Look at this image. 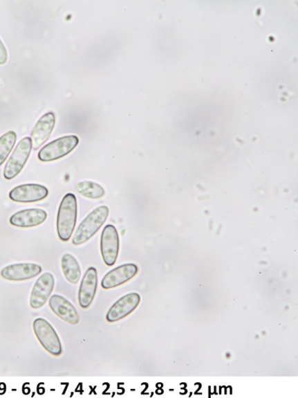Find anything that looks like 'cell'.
I'll return each instance as SVG.
<instances>
[{"label":"cell","instance_id":"obj_6","mask_svg":"<svg viewBox=\"0 0 298 398\" xmlns=\"http://www.w3.org/2000/svg\"><path fill=\"white\" fill-rule=\"evenodd\" d=\"M101 253L104 262L108 266H113L116 263L119 251V234L113 225L104 227L101 236Z\"/></svg>","mask_w":298,"mask_h":398},{"label":"cell","instance_id":"obj_13","mask_svg":"<svg viewBox=\"0 0 298 398\" xmlns=\"http://www.w3.org/2000/svg\"><path fill=\"white\" fill-rule=\"evenodd\" d=\"M55 125V116L52 111L45 114L35 125L32 132V148L37 150L50 138Z\"/></svg>","mask_w":298,"mask_h":398},{"label":"cell","instance_id":"obj_4","mask_svg":"<svg viewBox=\"0 0 298 398\" xmlns=\"http://www.w3.org/2000/svg\"><path fill=\"white\" fill-rule=\"evenodd\" d=\"M79 138L75 136L57 138L44 146L38 154L42 162H52L68 155L79 145Z\"/></svg>","mask_w":298,"mask_h":398},{"label":"cell","instance_id":"obj_9","mask_svg":"<svg viewBox=\"0 0 298 398\" xmlns=\"http://www.w3.org/2000/svg\"><path fill=\"white\" fill-rule=\"evenodd\" d=\"M54 287L55 278L52 273H45L40 278H38L31 293V307L39 309L44 306L52 295Z\"/></svg>","mask_w":298,"mask_h":398},{"label":"cell","instance_id":"obj_12","mask_svg":"<svg viewBox=\"0 0 298 398\" xmlns=\"http://www.w3.org/2000/svg\"><path fill=\"white\" fill-rule=\"evenodd\" d=\"M98 287V273L93 267L86 271L82 280L80 291V305L83 309H88L93 301Z\"/></svg>","mask_w":298,"mask_h":398},{"label":"cell","instance_id":"obj_14","mask_svg":"<svg viewBox=\"0 0 298 398\" xmlns=\"http://www.w3.org/2000/svg\"><path fill=\"white\" fill-rule=\"evenodd\" d=\"M54 314L67 323L75 325L79 323L80 317L75 307L65 298L54 295L49 301Z\"/></svg>","mask_w":298,"mask_h":398},{"label":"cell","instance_id":"obj_10","mask_svg":"<svg viewBox=\"0 0 298 398\" xmlns=\"http://www.w3.org/2000/svg\"><path fill=\"white\" fill-rule=\"evenodd\" d=\"M49 191L43 186L37 184H26L19 186L9 193V198L18 203H33L44 200Z\"/></svg>","mask_w":298,"mask_h":398},{"label":"cell","instance_id":"obj_17","mask_svg":"<svg viewBox=\"0 0 298 398\" xmlns=\"http://www.w3.org/2000/svg\"><path fill=\"white\" fill-rule=\"evenodd\" d=\"M75 189L77 193L92 200H97L105 194L102 186L91 181L80 182L75 186Z\"/></svg>","mask_w":298,"mask_h":398},{"label":"cell","instance_id":"obj_18","mask_svg":"<svg viewBox=\"0 0 298 398\" xmlns=\"http://www.w3.org/2000/svg\"><path fill=\"white\" fill-rule=\"evenodd\" d=\"M17 141V134L13 131H9L0 137V166L7 159L12 151Z\"/></svg>","mask_w":298,"mask_h":398},{"label":"cell","instance_id":"obj_19","mask_svg":"<svg viewBox=\"0 0 298 398\" xmlns=\"http://www.w3.org/2000/svg\"><path fill=\"white\" fill-rule=\"evenodd\" d=\"M7 60L8 53L6 46H4L1 39H0V64H5Z\"/></svg>","mask_w":298,"mask_h":398},{"label":"cell","instance_id":"obj_3","mask_svg":"<svg viewBox=\"0 0 298 398\" xmlns=\"http://www.w3.org/2000/svg\"><path fill=\"white\" fill-rule=\"evenodd\" d=\"M33 329L37 338L46 352L55 356L62 354L63 348L60 338L49 322L44 318H36L33 322Z\"/></svg>","mask_w":298,"mask_h":398},{"label":"cell","instance_id":"obj_15","mask_svg":"<svg viewBox=\"0 0 298 398\" xmlns=\"http://www.w3.org/2000/svg\"><path fill=\"white\" fill-rule=\"evenodd\" d=\"M47 219V213L41 208H30L14 214L11 217L10 224L21 228H28L42 224Z\"/></svg>","mask_w":298,"mask_h":398},{"label":"cell","instance_id":"obj_11","mask_svg":"<svg viewBox=\"0 0 298 398\" xmlns=\"http://www.w3.org/2000/svg\"><path fill=\"white\" fill-rule=\"evenodd\" d=\"M41 272V267L37 264H14L4 268L1 271V276L7 280L23 281L32 279Z\"/></svg>","mask_w":298,"mask_h":398},{"label":"cell","instance_id":"obj_8","mask_svg":"<svg viewBox=\"0 0 298 398\" xmlns=\"http://www.w3.org/2000/svg\"><path fill=\"white\" fill-rule=\"evenodd\" d=\"M138 273L136 264H126L109 271L102 280L104 289H111L122 285L133 279Z\"/></svg>","mask_w":298,"mask_h":398},{"label":"cell","instance_id":"obj_2","mask_svg":"<svg viewBox=\"0 0 298 398\" xmlns=\"http://www.w3.org/2000/svg\"><path fill=\"white\" fill-rule=\"evenodd\" d=\"M109 215L107 206L95 208L79 226L73 239V244L80 245L90 240L97 233Z\"/></svg>","mask_w":298,"mask_h":398},{"label":"cell","instance_id":"obj_5","mask_svg":"<svg viewBox=\"0 0 298 398\" xmlns=\"http://www.w3.org/2000/svg\"><path fill=\"white\" fill-rule=\"evenodd\" d=\"M32 149V139L26 137L16 147L10 159L5 167L3 176L5 179L11 180L21 172Z\"/></svg>","mask_w":298,"mask_h":398},{"label":"cell","instance_id":"obj_7","mask_svg":"<svg viewBox=\"0 0 298 398\" xmlns=\"http://www.w3.org/2000/svg\"><path fill=\"white\" fill-rule=\"evenodd\" d=\"M141 298L139 293L133 292L124 296L111 307L106 320L111 323L129 316L140 305Z\"/></svg>","mask_w":298,"mask_h":398},{"label":"cell","instance_id":"obj_16","mask_svg":"<svg viewBox=\"0 0 298 398\" xmlns=\"http://www.w3.org/2000/svg\"><path fill=\"white\" fill-rule=\"evenodd\" d=\"M62 268L67 281L72 284L80 282L82 275L80 265L73 255L66 253L63 255Z\"/></svg>","mask_w":298,"mask_h":398},{"label":"cell","instance_id":"obj_1","mask_svg":"<svg viewBox=\"0 0 298 398\" xmlns=\"http://www.w3.org/2000/svg\"><path fill=\"white\" fill-rule=\"evenodd\" d=\"M77 219V201L72 193L66 194L57 217V232L62 242H68L74 232Z\"/></svg>","mask_w":298,"mask_h":398}]
</instances>
